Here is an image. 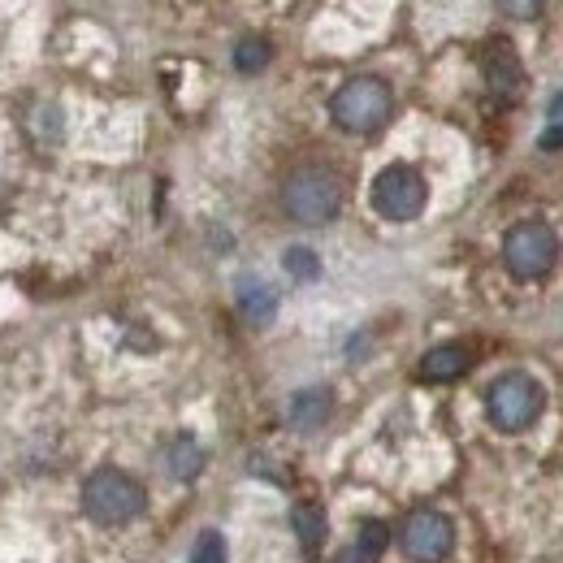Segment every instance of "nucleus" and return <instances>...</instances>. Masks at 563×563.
<instances>
[{
	"label": "nucleus",
	"instance_id": "nucleus-1",
	"mask_svg": "<svg viewBox=\"0 0 563 563\" xmlns=\"http://www.w3.org/2000/svg\"><path fill=\"white\" fill-rule=\"evenodd\" d=\"M282 209L299 225H325L343 212V178L325 165H303L282 187Z\"/></svg>",
	"mask_w": 563,
	"mask_h": 563
},
{
	"label": "nucleus",
	"instance_id": "nucleus-2",
	"mask_svg": "<svg viewBox=\"0 0 563 563\" xmlns=\"http://www.w3.org/2000/svg\"><path fill=\"white\" fill-rule=\"evenodd\" d=\"M143 507H147V490L122 468H96L82 482V511H87V520H96L104 529H122V525L140 520Z\"/></svg>",
	"mask_w": 563,
	"mask_h": 563
},
{
	"label": "nucleus",
	"instance_id": "nucleus-3",
	"mask_svg": "<svg viewBox=\"0 0 563 563\" xmlns=\"http://www.w3.org/2000/svg\"><path fill=\"white\" fill-rule=\"evenodd\" d=\"M390 113H395V96H390V87H386L382 78H373V74L347 78V82L334 91V100H330V118H334V126L347 131V135H377V131L390 122Z\"/></svg>",
	"mask_w": 563,
	"mask_h": 563
},
{
	"label": "nucleus",
	"instance_id": "nucleus-4",
	"mask_svg": "<svg viewBox=\"0 0 563 563\" xmlns=\"http://www.w3.org/2000/svg\"><path fill=\"white\" fill-rule=\"evenodd\" d=\"M560 261V234L547 225V221H520L507 230L503 239V265L507 274L520 282H538L547 278Z\"/></svg>",
	"mask_w": 563,
	"mask_h": 563
},
{
	"label": "nucleus",
	"instance_id": "nucleus-5",
	"mask_svg": "<svg viewBox=\"0 0 563 563\" xmlns=\"http://www.w3.org/2000/svg\"><path fill=\"white\" fill-rule=\"evenodd\" d=\"M547 408V390L529 377V373H503L486 390V417L503 433H520L542 417Z\"/></svg>",
	"mask_w": 563,
	"mask_h": 563
},
{
	"label": "nucleus",
	"instance_id": "nucleus-6",
	"mask_svg": "<svg viewBox=\"0 0 563 563\" xmlns=\"http://www.w3.org/2000/svg\"><path fill=\"white\" fill-rule=\"evenodd\" d=\"M424 200H429V187H424L421 169L412 165H386L373 178V209L386 221H417L424 212Z\"/></svg>",
	"mask_w": 563,
	"mask_h": 563
},
{
	"label": "nucleus",
	"instance_id": "nucleus-7",
	"mask_svg": "<svg viewBox=\"0 0 563 563\" xmlns=\"http://www.w3.org/2000/svg\"><path fill=\"white\" fill-rule=\"evenodd\" d=\"M399 547L412 563H442L455 551V529L442 511L433 507H417L408 520H404V533H399Z\"/></svg>",
	"mask_w": 563,
	"mask_h": 563
},
{
	"label": "nucleus",
	"instance_id": "nucleus-8",
	"mask_svg": "<svg viewBox=\"0 0 563 563\" xmlns=\"http://www.w3.org/2000/svg\"><path fill=\"white\" fill-rule=\"evenodd\" d=\"M234 303H239L243 321L256 325V330H265L278 317V290L265 278H252V274H243V278L234 282Z\"/></svg>",
	"mask_w": 563,
	"mask_h": 563
},
{
	"label": "nucleus",
	"instance_id": "nucleus-9",
	"mask_svg": "<svg viewBox=\"0 0 563 563\" xmlns=\"http://www.w3.org/2000/svg\"><path fill=\"white\" fill-rule=\"evenodd\" d=\"M330 408H334L330 390L325 386H308V390H295L290 395L286 421H290V429H299V433H317L321 424L330 421Z\"/></svg>",
	"mask_w": 563,
	"mask_h": 563
},
{
	"label": "nucleus",
	"instance_id": "nucleus-10",
	"mask_svg": "<svg viewBox=\"0 0 563 563\" xmlns=\"http://www.w3.org/2000/svg\"><path fill=\"white\" fill-rule=\"evenodd\" d=\"M486 82H490L494 96H520L525 87V70H520V57L511 53V44H490L486 48Z\"/></svg>",
	"mask_w": 563,
	"mask_h": 563
},
{
	"label": "nucleus",
	"instance_id": "nucleus-11",
	"mask_svg": "<svg viewBox=\"0 0 563 563\" xmlns=\"http://www.w3.org/2000/svg\"><path fill=\"white\" fill-rule=\"evenodd\" d=\"M468 364H473L468 347L442 343V347H429V352L421 355V377L424 382H455V377L468 373Z\"/></svg>",
	"mask_w": 563,
	"mask_h": 563
},
{
	"label": "nucleus",
	"instance_id": "nucleus-12",
	"mask_svg": "<svg viewBox=\"0 0 563 563\" xmlns=\"http://www.w3.org/2000/svg\"><path fill=\"white\" fill-rule=\"evenodd\" d=\"M165 464H169V473H174L178 482H191V477L205 473V446H200L191 433H178V438L165 446Z\"/></svg>",
	"mask_w": 563,
	"mask_h": 563
},
{
	"label": "nucleus",
	"instance_id": "nucleus-13",
	"mask_svg": "<svg viewBox=\"0 0 563 563\" xmlns=\"http://www.w3.org/2000/svg\"><path fill=\"white\" fill-rule=\"evenodd\" d=\"M386 542H390V529L382 520H364L360 533H355V547L347 555H339V563H377L382 551H386Z\"/></svg>",
	"mask_w": 563,
	"mask_h": 563
},
{
	"label": "nucleus",
	"instance_id": "nucleus-14",
	"mask_svg": "<svg viewBox=\"0 0 563 563\" xmlns=\"http://www.w3.org/2000/svg\"><path fill=\"white\" fill-rule=\"evenodd\" d=\"M290 529H295V538L303 542V551H308V555H317V551H321V542H325V516H321L312 503L290 507Z\"/></svg>",
	"mask_w": 563,
	"mask_h": 563
},
{
	"label": "nucleus",
	"instance_id": "nucleus-15",
	"mask_svg": "<svg viewBox=\"0 0 563 563\" xmlns=\"http://www.w3.org/2000/svg\"><path fill=\"white\" fill-rule=\"evenodd\" d=\"M269 40H256V35H247V40H239V48H234V66L239 74H256L269 66Z\"/></svg>",
	"mask_w": 563,
	"mask_h": 563
},
{
	"label": "nucleus",
	"instance_id": "nucleus-16",
	"mask_svg": "<svg viewBox=\"0 0 563 563\" xmlns=\"http://www.w3.org/2000/svg\"><path fill=\"white\" fill-rule=\"evenodd\" d=\"M282 265H286V274H290L295 282L321 278V261H317L312 247H286V252H282Z\"/></svg>",
	"mask_w": 563,
	"mask_h": 563
},
{
	"label": "nucleus",
	"instance_id": "nucleus-17",
	"mask_svg": "<svg viewBox=\"0 0 563 563\" xmlns=\"http://www.w3.org/2000/svg\"><path fill=\"white\" fill-rule=\"evenodd\" d=\"M187 563H225V538H221V533H212V529L209 533H200Z\"/></svg>",
	"mask_w": 563,
	"mask_h": 563
},
{
	"label": "nucleus",
	"instance_id": "nucleus-18",
	"mask_svg": "<svg viewBox=\"0 0 563 563\" xmlns=\"http://www.w3.org/2000/svg\"><path fill=\"white\" fill-rule=\"evenodd\" d=\"M542 4H547V0H498V9H503L507 18H516V22H533V18L542 13Z\"/></svg>",
	"mask_w": 563,
	"mask_h": 563
},
{
	"label": "nucleus",
	"instance_id": "nucleus-19",
	"mask_svg": "<svg viewBox=\"0 0 563 563\" xmlns=\"http://www.w3.org/2000/svg\"><path fill=\"white\" fill-rule=\"evenodd\" d=\"M538 147H542V152H555V147H563V118H555V122H551V126L538 135Z\"/></svg>",
	"mask_w": 563,
	"mask_h": 563
},
{
	"label": "nucleus",
	"instance_id": "nucleus-20",
	"mask_svg": "<svg viewBox=\"0 0 563 563\" xmlns=\"http://www.w3.org/2000/svg\"><path fill=\"white\" fill-rule=\"evenodd\" d=\"M551 118H563V96H555V104H551Z\"/></svg>",
	"mask_w": 563,
	"mask_h": 563
}]
</instances>
